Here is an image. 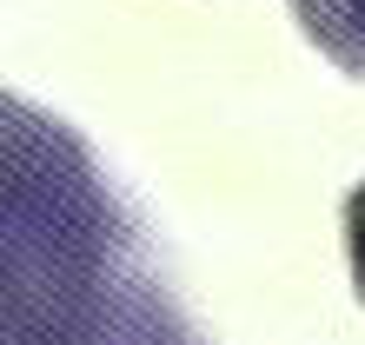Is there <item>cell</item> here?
<instances>
[{
  "label": "cell",
  "instance_id": "cell-1",
  "mask_svg": "<svg viewBox=\"0 0 365 345\" xmlns=\"http://www.w3.org/2000/svg\"><path fill=\"white\" fill-rule=\"evenodd\" d=\"M292 14L319 53L365 80V0H292Z\"/></svg>",
  "mask_w": 365,
  "mask_h": 345
},
{
  "label": "cell",
  "instance_id": "cell-2",
  "mask_svg": "<svg viewBox=\"0 0 365 345\" xmlns=\"http://www.w3.org/2000/svg\"><path fill=\"white\" fill-rule=\"evenodd\" d=\"M346 232H352V279H359V299H365V186L346 200Z\"/></svg>",
  "mask_w": 365,
  "mask_h": 345
}]
</instances>
